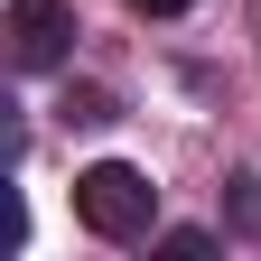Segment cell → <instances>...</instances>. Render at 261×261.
Returning a JSON list of instances; mask_svg holds the SVG:
<instances>
[{
    "mask_svg": "<svg viewBox=\"0 0 261 261\" xmlns=\"http://www.w3.org/2000/svg\"><path fill=\"white\" fill-rule=\"evenodd\" d=\"M75 224L103 233V243H140L159 224V187L130 168V159H93V168L75 177Z\"/></svg>",
    "mask_w": 261,
    "mask_h": 261,
    "instance_id": "1",
    "label": "cell"
},
{
    "mask_svg": "<svg viewBox=\"0 0 261 261\" xmlns=\"http://www.w3.org/2000/svg\"><path fill=\"white\" fill-rule=\"evenodd\" d=\"M0 38H10L19 75H47V65H65V47H75V10H65V0H10Z\"/></svg>",
    "mask_w": 261,
    "mask_h": 261,
    "instance_id": "2",
    "label": "cell"
},
{
    "mask_svg": "<svg viewBox=\"0 0 261 261\" xmlns=\"http://www.w3.org/2000/svg\"><path fill=\"white\" fill-rule=\"evenodd\" d=\"M159 252H168V261H205V252H215V233H196V224H177V233H159Z\"/></svg>",
    "mask_w": 261,
    "mask_h": 261,
    "instance_id": "3",
    "label": "cell"
},
{
    "mask_svg": "<svg viewBox=\"0 0 261 261\" xmlns=\"http://www.w3.org/2000/svg\"><path fill=\"white\" fill-rule=\"evenodd\" d=\"M233 224H243V233H261V177H233Z\"/></svg>",
    "mask_w": 261,
    "mask_h": 261,
    "instance_id": "4",
    "label": "cell"
},
{
    "mask_svg": "<svg viewBox=\"0 0 261 261\" xmlns=\"http://www.w3.org/2000/svg\"><path fill=\"white\" fill-rule=\"evenodd\" d=\"M130 10H149V19H177V10H196V0H130Z\"/></svg>",
    "mask_w": 261,
    "mask_h": 261,
    "instance_id": "5",
    "label": "cell"
}]
</instances>
